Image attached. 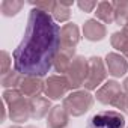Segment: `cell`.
<instances>
[{
    "mask_svg": "<svg viewBox=\"0 0 128 128\" xmlns=\"http://www.w3.org/2000/svg\"><path fill=\"white\" fill-rule=\"evenodd\" d=\"M60 50V27L41 9H30L21 42L12 53L14 70L23 76L44 77Z\"/></svg>",
    "mask_w": 128,
    "mask_h": 128,
    "instance_id": "cell-1",
    "label": "cell"
},
{
    "mask_svg": "<svg viewBox=\"0 0 128 128\" xmlns=\"http://www.w3.org/2000/svg\"><path fill=\"white\" fill-rule=\"evenodd\" d=\"M3 102L5 106H8V114L12 122L23 124L29 118H32L29 108V100L24 98L20 89H5Z\"/></svg>",
    "mask_w": 128,
    "mask_h": 128,
    "instance_id": "cell-2",
    "label": "cell"
},
{
    "mask_svg": "<svg viewBox=\"0 0 128 128\" xmlns=\"http://www.w3.org/2000/svg\"><path fill=\"white\" fill-rule=\"evenodd\" d=\"M94 101H95V96L89 90L78 89V90H74V92L68 94L63 98L62 106L68 112L70 116L78 118V116H83L86 112H89L92 108Z\"/></svg>",
    "mask_w": 128,
    "mask_h": 128,
    "instance_id": "cell-3",
    "label": "cell"
},
{
    "mask_svg": "<svg viewBox=\"0 0 128 128\" xmlns=\"http://www.w3.org/2000/svg\"><path fill=\"white\" fill-rule=\"evenodd\" d=\"M107 68H106V62L98 57V56H92L89 57V70H88V76L84 80V89L86 90H95L100 89L102 86V83L107 78Z\"/></svg>",
    "mask_w": 128,
    "mask_h": 128,
    "instance_id": "cell-4",
    "label": "cell"
},
{
    "mask_svg": "<svg viewBox=\"0 0 128 128\" xmlns=\"http://www.w3.org/2000/svg\"><path fill=\"white\" fill-rule=\"evenodd\" d=\"M86 128H125V118L120 112L102 110L88 120Z\"/></svg>",
    "mask_w": 128,
    "mask_h": 128,
    "instance_id": "cell-5",
    "label": "cell"
},
{
    "mask_svg": "<svg viewBox=\"0 0 128 128\" xmlns=\"http://www.w3.org/2000/svg\"><path fill=\"white\" fill-rule=\"evenodd\" d=\"M88 70H89V59H86L84 56H76L68 72L65 74L71 90H78L84 84Z\"/></svg>",
    "mask_w": 128,
    "mask_h": 128,
    "instance_id": "cell-6",
    "label": "cell"
},
{
    "mask_svg": "<svg viewBox=\"0 0 128 128\" xmlns=\"http://www.w3.org/2000/svg\"><path fill=\"white\" fill-rule=\"evenodd\" d=\"M71 90L65 76H48L45 80V96L48 100H63Z\"/></svg>",
    "mask_w": 128,
    "mask_h": 128,
    "instance_id": "cell-7",
    "label": "cell"
},
{
    "mask_svg": "<svg viewBox=\"0 0 128 128\" xmlns=\"http://www.w3.org/2000/svg\"><path fill=\"white\" fill-rule=\"evenodd\" d=\"M124 92L122 84L118 83L116 80H108L106 82L100 89H96V100L104 104V106H113L114 101L118 100V96Z\"/></svg>",
    "mask_w": 128,
    "mask_h": 128,
    "instance_id": "cell-8",
    "label": "cell"
},
{
    "mask_svg": "<svg viewBox=\"0 0 128 128\" xmlns=\"http://www.w3.org/2000/svg\"><path fill=\"white\" fill-rule=\"evenodd\" d=\"M80 38V29L76 23H66L60 27V48L76 50Z\"/></svg>",
    "mask_w": 128,
    "mask_h": 128,
    "instance_id": "cell-9",
    "label": "cell"
},
{
    "mask_svg": "<svg viewBox=\"0 0 128 128\" xmlns=\"http://www.w3.org/2000/svg\"><path fill=\"white\" fill-rule=\"evenodd\" d=\"M106 68H107V72L118 78V77H124L126 74V70H128V62L126 59L119 54V53H107L106 56Z\"/></svg>",
    "mask_w": 128,
    "mask_h": 128,
    "instance_id": "cell-10",
    "label": "cell"
},
{
    "mask_svg": "<svg viewBox=\"0 0 128 128\" xmlns=\"http://www.w3.org/2000/svg\"><path fill=\"white\" fill-rule=\"evenodd\" d=\"M18 89H20V92H21L24 96L35 98V96H39V95L45 90V82L42 80V77L24 76Z\"/></svg>",
    "mask_w": 128,
    "mask_h": 128,
    "instance_id": "cell-11",
    "label": "cell"
},
{
    "mask_svg": "<svg viewBox=\"0 0 128 128\" xmlns=\"http://www.w3.org/2000/svg\"><path fill=\"white\" fill-rule=\"evenodd\" d=\"M83 36L90 42H98L107 36V29L96 18H89L83 24Z\"/></svg>",
    "mask_w": 128,
    "mask_h": 128,
    "instance_id": "cell-12",
    "label": "cell"
},
{
    "mask_svg": "<svg viewBox=\"0 0 128 128\" xmlns=\"http://www.w3.org/2000/svg\"><path fill=\"white\" fill-rule=\"evenodd\" d=\"M76 50H70V48H60L59 53L54 57L53 62V68L56 72H59V76H65L71 66V63L76 57Z\"/></svg>",
    "mask_w": 128,
    "mask_h": 128,
    "instance_id": "cell-13",
    "label": "cell"
},
{
    "mask_svg": "<svg viewBox=\"0 0 128 128\" xmlns=\"http://www.w3.org/2000/svg\"><path fill=\"white\" fill-rule=\"evenodd\" d=\"M29 108H30V116L33 119H42L53 108L51 100H48L47 96H41V95L35 98H29Z\"/></svg>",
    "mask_w": 128,
    "mask_h": 128,
    "instance_id": "cell-14",
    "label": "cell"
},
{
    "mask_svg": "<svg viewBox=\"0 0 128 128\" xmlns=\"http://www.w3.org/2000/svg\"><path fill=\"white\" fill-rule=\"evenodd\" d=\"M70 124V114L63 108V106H54L47 116L48 128H65Z\"/></svg>",
    "mask_w": 128,
    "mask_h": 128,
    "instance_id": "cell-15",
    "label": "cell"
},
{
    "mask_svg": "<svg viewBox=\"0 0 128 128\" xmlns=\"http://www.w3.org/2000/svg\"><path fill=\"white\" fill-rule=\"evenodd\" d=\"M74 5V2H54L53 11H51V17L56 23H65L71 18V6Z\"/></svg>",
    "mask_w": 128,
    "mask_h": 128,
    "instance_id": "cell-16",
    "label": "cell"
},
{
    "mask_svg": "<svg viewBox=\"0 0 128 128\" xmlns=\"http://www.w3.org/2000/svg\"><path fill=\"white\" fill-rule=\"evenodd\" d=\"M96 20L104 24L114 23V8L113 2H100L96 6Z\"/></svg>",
    "mask_w": 128,
    "mask_h": 128,
    "instance_id": "cell-17",
    "label": "cell"
},
{
    "mask_svg": "<svg viewBox=\"0 0 128 128\" xmlns=\"http://www.w3.org/2000/svg\"><path fill=\"white\" fill-rule=\"evenodd\" d=\"M110 44H112L113 48H116L118 51H120L125 59H128V36H126L122 30L112 33V36H110Z\"/></svg>",
    "mask_w": 128,
    "mask_h": 128,
    "instance_id": "cell-18",
    "label": "cell"
},
{
    "mask_svg": "<svg viewBox=\"0 0 128 128\" xmlns=\"http://www.w3.org/2000/svg\"><path fill=\"white\" fill-rule=\"evenodd\" d=\"M23 74H20L18 71L15 70H11L8 74L2 76V78H0V83H2V86L5 89H18L20 84H21V80H23Z\"/></svg>",
    "mask_w": 128,
    "mask_h": 128,
    "instance_id": "cell-19",
    "label": "cell"
},
{
    "mask_svg": "<svg viewBox=\"0 0 128 128\" xmlns=\"http://www.w3.org/2000/svg\"><path fill=\"white\" fill-rule=\"evenodd\" d=\"M23 6H24V3L18 2V0H3L0 3V11H2L3 17H14L21 11Z\"/></svg>",
    "mask_w": 128,
    "mask_h": 128,
    "instance_id": "cell-20",
    "label": "cell"
},
{
    "mask_svg": "<svg viewBox=\"0 0 128 128\" xmlns=\"http://www.w3.org/2000/svg\"><path fill=\"white\" fill-rule=\"evenodd\" d=\"M113 8H114V23L124 27L128 21V2H113Z\"/></svg>",
    "mask_w": 128,
    "mask_h": 128,
    "instance_id": "cell-21",
    "label": "cell"
},
{
    "mask_svg": "<svg viewBox=\"0 0 128 128\" xmlns=\"http://www.w3.org/2000/svg\"><path fill=\"white\" fill-rule=\"evenodd\" d=\"M11 54L6 51V50H2V53H0V74L5 76L11 71Z\"/></svg>",
    "mask_w": 128,
    "mask_h": 128,
    "instance_id": "cell-22",
    "label": "cell"
},
{
    "mask_svg": "<svg viewBox=\"0 0 128 128\" xmlns=\"http://www.w3.org/2000/svg\"><path fill=\"white\" fill-rule=\"evenodd\" d=\"M113 107H116V108H118L119 112H122V113H128V95H126L125 92H122V94L118 96V100L114 101Z\"/></svg>",
    "mask_w": 128,
    "mask_h": 128,
    "instance_id": "cell-23",
    "label": "cell"
},
{
    "mask_svg": "<svg viewBox=\"0 0 128 128\" xmlns=\"http://www.w3.org/2000/svg\"><path fill=\"white\" fill-rule=\"evenodd\" d=\"M32 6L36 8V9H41L47 14H51L53 11V6H54V2L53 0H44V2H32Z\"/></svg>",
    "mask_w": 128,
    "mask_h": 128,
    "instance_id": "cell-24",
    "label": "cell"
},
{
    "mask_svg": "<svg viewBox=\"0 0 128 128\" xmlns=\"http://www.w3.org/2000/svg\"><path fill=\"white\" fill-rule=\"evenodd\" d=\"M77 6H78L83 12H92V11L98 6V3H96V2H86V0H84V2H78Z\"/></svg>",
    "mask_w": 128,
    "mask_h": 128,
    "instance_id": "cell-25",
    "label": "cell"
},
{
    "mask_svg": "<svg viewBox=\"0 0 128 128\" xmlns=\"http://www.w3.org/2000/svg\"><path fill=\"white\" fill-rule=\"evenodd\" d=\"M122 89H124V92L128 95V77L124 80V83H122Z\"/></svg>",
    "mask_w": 128,
    "mask_h": 128,
    "instance_id": "cell-26",
    "label": "cell"
},
{
    "mask_svg": "<svg viewBox=\"0 0 128 128\" xmlns=\"http://www.w3.org/2000/svg\"><path fill=\"white\" fill-rule=\"evenodd\" d=\"M9 128H21L20 125H12V126H9Z\"/></svg>",
    "mask_w": 128,
    "mask_h": 128,
    "instance_id": "cell-27",
    "label": "cell"
},
{
    "mask_svg": "<svg viewBox=\"0 0 128 128\" xmlns=\"http://www.w3.org/2000/svg\"><path fill=\"white\" fill-rule=\"evenodd\" d=\"M26 128H36V126H26Z\"/></svg>",
    "mask_w": 128,
    "mask_h": 128,
    "instance_id": "cell-28",
    "label": "cell"
},
{
    "mask_svg": "<svg viewBox=\"0 0 128 128\" xmlns=\"http://www.w3.org/2000/svg\"><path fill=\"white\" fill-rule=\"evenodd\" d=\"M124 27H128V21H126V24H125V26H124Z\"/></svg>",
    "mask_w": 128,
    "mask_h": 128,
    "instance_id": "cell-29",
    "label": "cell"
}]
</instances>
